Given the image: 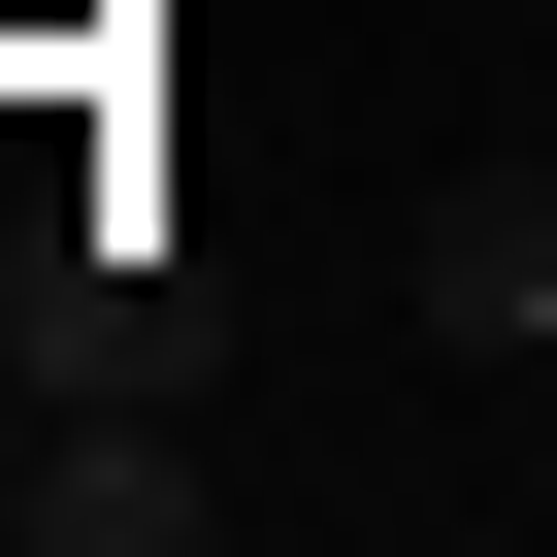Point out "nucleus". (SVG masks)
<instances>
[{
    "instance_id": "1",
    "label": "nucleus",
    "mask_w": 557,
    "mask_h": 557,
    "mask_svg": "<svg viewBox=\"0 0 557 557\" xmlns=\"http://www.w3.org/2000/svg\"><path fill=\"white\" fill-rule=\"evenodd\" d=\"M426 329L459 361H557V164H459L426 197Z\"/></svg>"
},
{
    "instance_id": "2",
    "label": "nucleus",
    "mask_w": 557,
    "mask_h": 557,
    "mask_svg": "<svg viewBox=\"0 0 557 557\" xmlns=\"http://www.w3.org/2000/svg\"><path fill=\"white\" fill-rule=\"evenodd\" d=\"M0 524H34V557H197V524H230V459H164V426H66V459H0Z\"/></svg>"
}]
</instances>
